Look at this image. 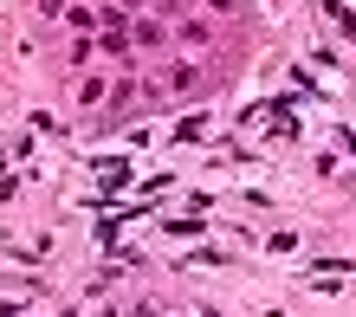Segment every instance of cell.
<instances>
[{
    "mask_svg": "<svg viewBox=\"0 0 356 317\" xmlns=\"http://www.w3.org/2000/svg\"><path fill=\"white\" fill-rule=\"evenodd\" d=\"M97 175H104V188H123V181H130V162H123V156H104Z\"/></svg>",
    "mask_w": 356,
    "mask_h": 317,
    "instance_id": "obj_1",
    "label": "cell"
},
{
    "mask_svg": "<svg viewBox=\"0 0 356 317\" xmlns=\"http://www.w3.org/2000/svg\"><path fill=\"white\" fill-rule=\"evenodd\" d=\"M201 130H207V117H181V123H175V136H181V143H195Z\"/></svg>",
    "mask_w": 356,
    "mask_h": 317,
    "instance_id": "obj_2",
    "label": "cell"
}]
</instances>
